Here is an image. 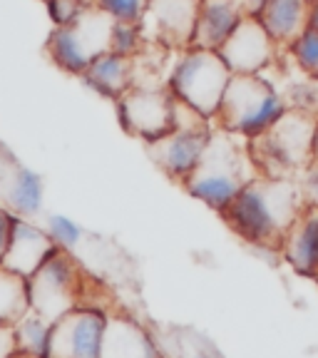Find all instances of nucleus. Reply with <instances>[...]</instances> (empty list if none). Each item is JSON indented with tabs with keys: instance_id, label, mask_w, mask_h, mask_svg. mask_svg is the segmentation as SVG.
Listing matches in <instances>:
<instances>
[{
	"instance_id": "f257e3e1",
	"label": "nucleus",
	"mask_w": 318,
	"mask_h": 358,
	"mask_svg": "<svg viewBox=\"0 0 318 358\" xmlns=\"http://www.w3.org/2000/svg\"><path fill=\"white\" fill-rule=\"evenodd\" d=\"M303 209L306 201L296 179L256 177L224 209L222 219L246 244L281 254L286 234Z\"/></svg>"
},
{
	"instance_id": "0eeeda50",
	"label": "nucleus",
	"mask_w": 318,
	"mask_h": 358,
	"mask_svg": "<svg viewBox=\"0 0 318 358\" xmlns=\"http://www.w3.org/2000/svg\"><path fill=\"white\" fill-rule=\"evenodd\" d=\"M115 22L117 20L107 15L102 8L92 6L75 22L52 30L45 50L60 70L82 75L97 57L112 52Z\"/></svg>"
},
{
	"instance_id": "dca6fc26",
	"label": "nucleus",
	"mask_w": 318,
	"mask_h": 358,
	"mask_svg": "<svg viewBox=\"0 0 318 358\" xmlns=\"http://www.w3.org/2000/svg\"><path fill=\"white\" fill-rule=\"evenodd\" d=\"M281 259L298 276L318 281V209L306 207L281 246Z\"/></svg>"
},
{
	"instance_id": "f8f14e48",
	"label": "nucleus",
	"mask_w": 318,
	"mask_h": 358,
	"mask_svg": "<svg viewBox=\"0 0 318 358\" xmlns=\"http://www.w3.org/2000/svg\"><path fill=\"white\" fill-rule=\"evenodd\" d=\"M199 6L201 0H150L140 22L145 40L177 52L191 48Z\"/></svg>"
},
{
	"instance_id": "a211bd4d",
	"label": "nucleus",
	"mask_w": 318,
	"mask_h": 358,
	"mask_svg": "<svg viewBox=\"0 0 318 358\" xmlns=\"http://www.w3.org/2000/svg\"><path fill=\"white\" fill-rule=\"evenodd\" d=\"M3 207L17 219H33L45 207V182L38 172L28 167H13L0 179Z\"/></svg>"
},
{
	"instance_id": "7c9ffc66",
	"label": "nucleus",
	"mask_w": 318,
	"mask_h": 358,
	"mask_svg": "<svg viewBox=\"0 0 318 358\" xmlns=\"http://www.w3.org/2000/svg\"><path fill=\"white\" fill-rule=\"evenodd\" d=\"M308 28H313L318 33V0H313L311 6V17H308Z\"/></svg>"
},
{
	"instance_id": "f03ea898",
	"label": "nucleus",
	"mask_w": 318,
	"mask_h": 358,
	"mask_svg": "<svg viewBox=\"0 0 318 358\" xmlns=\"http://www.w3.org/2000/svg\"><path fill=\"white\" fill-rule=\"evenodd\" d=\"M256 177L259 172L249 155V140L214 124L212 142L201 157L199 167L185 182V189L201 204L222 214Z\"/></svg>"
},
{
	"instance_id": "c756f323",
	"label": "nucleus",
	"mask_w": 318,
	"mask_h": 358,
	"mask_svg": "<svg viewBox=\"0 0 318 358\" xmlns=\"http://www.w3.org/2000/svg\"><path fill=\"white\" fill-rule=\"evenodd\" d=\"M241 6H244V13L249 17H259V13L266 6V0H241Z\"/></svg>"
},
{
	"instance_id": "6e6552de",
	"label": "nucleus",
	"mask_w": 318,
	"mask_h": 358,
	"mask_svg": "<svg viewBox=\"0 0 318 358\" xmlns=\"http://www.w3.org/2000/svg\"><path fill=\"white\" fill-rule=\"evenodd\" d=\"M212 120L201 117L199 112L177 102V127L167 137L147 145V155L169 179L185 185L191 172L199 167L201 157L212 142Z\"/></svg>"
},
{
	"instance_id": "39448f33",
	"label": "nucleus",
	"mask_w": 318,
	"mask_h": 358,
	"mask_svg": "<svg viewBox=\"0 0 318 358\" xmlns=\"http://www.w3.org/2000/svg\"><path fill=\"white\" fill-rule=\"evenodd\" d=\"M231 78H234V73L217 50L187 48V50L177 52L167 87L177 102L214 122L219 110H222Z\"/></svg>"
},
{
	"instance_id": "72a5a7b5",
	"label": "nucleus",
	"mask_w": 318,
	"mask_h": 358,
	"mask_svg": "<svg viewBox=\"0 0 318 358\" xmlns=\"http://www.w3.org/2000/svg\"><path fill=\"white\" fill-rule=\"evenodd\" d=\"M13 358H35V356H25V353H15Z\"/></svg>"
},
{
	"instance_id": "9b49d317",
	"label": "nucleus",
	"mask_w": 318,
	"mask_h": 358,
	"mask_svg": "<svg viewBox=\"0 0 318 358\" xmlns=\"http://www.w3.org/2000/svg\"><path fill=\"white\" fill-rule=\"evenodd\" d=\"M217 52L234 75H263L284 50L266 33L259 17L246 15Z\"/></svg>"
},
{
	"instance_id": "9d476101",
	"label": "nucleus",
	"mask_w": 318,
	"mask_h": 358,
	"mask_svg": "<svg viewBox=\"0 0 318 358\" xmlns=\"http://www.w3.org/2000/svg\"><path fill=\"white\" fill-rule=\"evenodd\" d=\"M112 311L100 303H82L52 324L50 358H102Z\"/></svg>"
},
{
	"instance_id": "cd10ccee",
	"label": "nucleus",
	"mask_w": 318,
	"mask_h": 358,
	"mask_svg": "<svg viewBox=\"0 0 318 358\" xmlns=\"http://www.w3.org/2000/svg\"><path fill=\"white\" fill-rule=\"evenodd\" d=\"M13 227H15V217L8 212L3 204H0V266L6 262V254L10 249V239H13Z\"/></svg>"
},
{
	"instance_id": "393cba45",
	"label": "nucleus",
	"mask_w": 318,
	"mask_h": 358,
	"mask_svg": "<svg viewBox=\"0 0 318 358\" xmlns=\"http://www.w3.org/2000/svg\"><path fill=\"white\" fill-rule=\"evenodd\" d=\"M95 3L117 22H142L150 6V0H95Z\"/></svg>"
},
{
	"instance_id": "4be33fe9",
	"label": "nucleus",
	"mask_w": 318,
	"mask_h": 358,
	"mask_svg": "<svg viewBox=\"0 0 318 358\" xmlns=\"http://www.w3.org/2000/svg\"><path fill=\"white\" fill-rule=\"evenodd\" d=\"M45 229H48L50 239L55 241V246L62 249V252L73 254L75 249L82 244V236H85L82 227H80L75 219L65 217V214H50L48 222H45Z\"/></svg>"
},
{
	"instance_id": "bb28decb",
	"label": "nucleus",
	"mask_w": 318,
	"mask_h": 358,
	"mask_svg": "<svg viewBox=\"0 0 318 358\" xmlns=\"http://www.w3.org/2000/svg\"><path fill=\"white\" fill-rule=\"evenodd\" d=\"M296 182H298V189H301L303 201H306V207L318 209V159H313V162L303 169Z\"/></svg>"
},
{
	"instance_id": "4468645a",
	"label": "nucleus",
	"mask_w": 318,
	"mask_h": 358,
	"mask_svg": "<svg viewBox=\"0 0 318 358\" xmlns=\"http://www.w3.org/2000/svg\"><path fill=\"white\" fill-rule=\"evenodd\" d=\"M246 17L241 0H201L191 48L219 50Z\"/></svg>"
},
{
	"instance_id": "20e7f679",
	"label": "nucleus",
	"mask_w": 318,
	"mask_h": 358,
	"mask_svg": "<svg viewBox=\"0 0 318 358\" xmlns=\"http://www.w3.org/2000/svg\"><path fill=\"white\" fill-rule=\"evenodd\" d=\"M289 110L286 97L266 75H234L214 124L252 142L274 127Z\"/></svg>"
},
{
	"instance_id": "ddd939ff",
	"label": "nucleus",
	"mask_w": 318,
	"mask_h": 358,
	"mask_svg": "<svg viewBox=\"0 0 318 358\" xmlns=\"http://www.w3.org/2000/svg\"><path fill=\"white\" fill-rule=\"evenodd\" d=\"M55 252H57V246H55V241L50 239L48 229L33 224L30 219L15 217L10 249H8V254H6L3 268L30 279V276L50 259V254H55Z\"/></svg>"
},
{
	"instance_id": "7ed1b4c3",
	"label": "nucleus",
	"mask_w": 318,
	"mask_h": 358,
	"mask_svg": "<svg viewBox=\"0 0 318 358\" xmlns=\"http://www.w3.org/2000/svg\"><path fill=\"white\" fill-rule=\"evenodd\" d=\"M318 117L303 110H289L271 129L249 142L259 177L266 179H298L313 162Z\"/></svg>"
},
{
	"instance_id": "aec40b11",
	"label": "nucleus",
	"mask_w": 318,
	"mask_h": 358,
	"mask_svg": "<svg viewBox=\"0 0 318 358\" xmlns=\"http://www.w3.org/2000/svg\"><path fill=\"white\" fill-rule=\"evenodd\" d=\"M13 334H15L17 353H25V356H35V358H50L52 321L40 316L38 311L30 308V311L13 326Z\"/></svg>"
},
{
	"instance_id": "c85d7f7f",
	"label": "nucleus",
	"mask_w": 318,
	"mask_h": 358,
	"mask_svg": "<svg viewBox=\"0 0 318 358\" xmlns=\"http://www.w3.org/2000/svg\"><path fill=\"white\" fill-rule=\"evenodd\" d=\"M15 353H17V346H15L13 326L0 324V358H13Z\"/></svg>"
},
{
	"instance_id": "f3484780",
	"label": "nucleus",
	"mask_w": 318,
	"mask_h": 358,
	"mask_svg": "<svg viewBox=\"0 0 318 358\" xmlns=\"http://www.w3.org/2000/svg\"><path fill=\"white\" fill-rule=\"evenodd\" d=\"M313 0H266L259 20L281 50H289L308 30Z\"/></svg>"
},
{
	"instance_id": "a878e982",
	"label": "nucleus",
	"mask_w": 318,
	"mask_h": 358,
	"mask_svg": "<svg viewBox=\"0 0 318 358\" xmlns=\"http://www.w3.org/2000/svg\"><path fill=\"white\" fill-rule=\"evenodd\" d=\"M92 6H97L95 0H48V13H50L55 28H62V25L75 22Z\"/></svg>"
},
{
	"instance_id": "5701e85b",
	"label": "nucleus",
	"mask_w": 318,
	"mask_h": 358,
	"mask_svg": "<svg viewBox=\"0 0 318 358\" xmlns=\"http://www.w3.org/2000/svg\"><path fill=\"white\" fill-rule=\"evenodd\" d=\"M286 52H289L294 65H296L303 75L318 80V33L316 30L308 28Z\"/></svg>"
},
{
	"instance_id": "473e14b6",
	"label": "nucleus",
	"mask_w": 318,
	"mask_h": 358,
	"mask_svg": "<svg viewBox=\"0 0 318 358\" xmlns=\"http://www.w3.org/2000/svg\"><path fill=\"white\" fill-rule=\"evenodd\" d=\"M313 159H318V124H316V142H313Z\"/></svg>"
},
{
	"instance_id": "423d86ee",
	"label": "nucleus",
	"mask_w": 318,
	"mask_h": 358,
	"mask_svg": "<svg viewBox=\"0 0 318 358\" xmlns=\"http://www.w3.org/2000/svg\"><path fill=\"white\" fill-rule=\"evenodd\" d=\"M30 306L48 321H60L65 313L87 303L89 279L70 252L57 249L28 279Z\"/></svg>"
},
{
	"instance_id": "1a4fd4ad",
	"label": "nucleus",
	"mask_w": 318,
	"mask_h": 358,
	"mask_svg": "<svg viewBox=\"0 0 318 358\" xmlns=\"http://www.w3.org/2000/svg\"><path fill=\"white\" fill-rule=\"evenodd\" d=\"M115 105L124 132L145 145L162 140L177 127V100L169 87H129Z\"/></svg>"
},
{
	"instance_id": "2f4dec72",
	"label": "nucleus",
	"mask_w": 318,
	"mask_h": 358,
	"mask_svg": "<svg viewBox=\"0 0 318 358\" xmlns=\"http://www.w3.org/2000/svg\"><path fill=\"white\" fill-rule=\"evenodd\" d=\"M191 358H217V356H212L209 351H199V353H194Z\"/></svg>"
},
{
	"instance_id": "412c9836",
	"label": "nucleus",
	"mask_w": 318,
	"mask_h": 358,
	"mask_svg": "<svg viewBox=\"0 0 318 358\" xmlns=\"http://www.w3.org/2000/svg\"><path fill=\"white\" fill-rule=\"evenodd\" d=\"M30 308L28 279L0 266V324L15 326Z\"/></svg>"
},
{
	"instance_id": "b1692460",
	"label": "nucleus",
	"mask_w": 318,
	"mask_h": 358,
	"mask_svg": "<svg viewBox=\"0 0 318 358\" xmlns=\"http://www.w3.org/2000/svg\"><path fill=\"white\" fill-rule=\"evenodd\" d=\"M145 33H142L140 22H115V33H112V52L124 57H134L145 48Z\"/></svg>"
},
{
	"instance_id": "6ab92c4d",
	"label": "nucleus",
	"mask_w": 318,
	"mask_h": 358,
	"mask_svg": "<svg viewBox=\"0 0 318 358\" xmlns=\"http://www.w3.org/2000/svg\"><path fill=\"white\" fill-rule=\"evenodd\" d=\"M80 78L85 80L87 87L95 90L97 95L117 102L134 85L132 57L117 55V52H105V55L97 57Z\"/></svg>"
},
{
	"instance_id": "2eb2a0df",
	"label": "nucleus",
	"mask_w": 318,
	"mask_h": 358,
	"mask_svg": "<svg viewBox=\"0 0 318 358\" xmlns=\"http://www.w3.org/2000/svg\"><path fill=\"white\" fill-rule=\"evenodd\" d=\"M102 358H162L154 336L127 313H112Z\"/></svg>"
}]
</instances>
